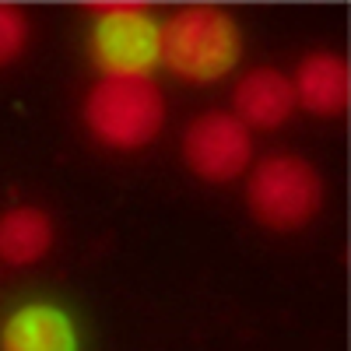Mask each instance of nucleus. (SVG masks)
<instances>
[{"instance_id":"obj_4","label":"nucleus","mask_w":351,"mask_h":351,"mask_svg":"<svg viewBox=\"0 0 351 351\" xmlns=\"http://www.w3.org/2000/svg\"><path fill=\"white\" fill-rule=\"evenodd\" d=\"M250 211L260 225L291 232L316 218L324 204V180L299 155H267L246 183Z\"/></svg>"},{"instance_id":"obj_10","label":"nucleus","mask_w":351,"mask_h":351,"mask_svg":"<svg viewBox=\"0 0 351 351\" xmlns=\"http://www.w3.org/2000/svg\"><path fill=\"white\" fill-rule=\"evenodd\" d=\"M28 43V21L18 8L0 4V67L18 60L21 49Z\"/></svg>"},{"instance_id":"obj_5","label":"nucleus","mask_w":351,"mask_h":351,"mask_svg":"<svg viewBox=\"0 0 351 351\" xmlns=\"http://www.w3.org/2000/svg\"><path fill=\"white\" fill-rule=\"evenodd\" d=\"M186 165L208 183H232L253 158V137L232 112H204L183 134Z\"/></svg>"},{"instance_id":"obj_9","label":"nucleus","mask_w":351,"mask_h":351,"mask_svg":"<svg viewBox=\"0 0 351 351\" xmlns=\"http://www.w3.org/2000/svg\"><path fill=\"white\" fill-rule=\"evenodd\" d=\"M53 225L49 215L39 208H11L0 215V260L11 267H28L49 253Z\"/></svg>"},{"instance_id":"obj_1","label":"nucleus","mask_w":351,"mask_h":351,"mask_svg":"<svg viewBox=\"0 0 351 351\" xmlns=\"http://www.w3.org/2000/svg\"><path fill=\"white\" fill-rule=\"evenodd\" d=\"M243 32L239 21L221 8L193 4L162 21V60L176 77L211 84L239 67Z\"/></svg>"},{"instance_id":"obj_2","label":"nucleus","mask_w":351,"mask_h":351,"mask_svg":"<svg viewBox=\"0 0 351 351\" xmlns=\"http://www.w3.org/2000/svg\"><path fill=\"white\" fill-rule=\"evenodd\" d=\"M84 123L106 148H148L165 123V95L152 77H99L84 95Z\"/></svg>"},{"instance_id":"obj_6","label":"nucleus","mask_w":351,"mask_h":351,"mask_svg":"<svg viewBox=\"0 0 351 351\" xmlns=\"http://www.w3.org/2000/svg\"><path fill=\"white\" fill-rule=\"evenodd\" d=\"M0 351H77V330L64 309L28 302L4 319Z\"/></svg>"},{"instance_id":"obj_3","label":"nucleus","mask_w":351,"mask_h":351,"mask_svg":"<svg viewBox=\"0 0 351 351\" xmlns=\"http://www.w3.org/2000/svg\"><path fill=\"white\" fill-rule=\"evenodd\" d=\"M88 49L102 77H152L162 60V21L144 4H95Z\"/></svg>"},{"instance_id":"obj_8","label":"nucleus","mask_w":351,"mask_h":351,"mask_svg":"<svg viewBox=\"0 0 351 351\" xmlns=\"http://www.w3.org/2000/svg\"><path fill=\"white\" fill-rule=\"evenodd\" d=\"M348 60L341 53L316 49L295 71L291 92L295 106H302L313 116H341L348 109Z\"/></svg>"},{"instance_id":"obj_7","label":"nucleus","mask_w":351,"mask_h":351,"mask_svg":"<svg viewBox=\"0 0 351 351\" xmlns=\"http://www.w3.org/2000/svg\"><path fill=\"white\" fill-rule=\"evenodd\" d=\"M295 112V92H291V77L278 67H256L250 71L236 88V120L250 130H271L281 127L288 116Z\"/></svg>"}]
</instances>
